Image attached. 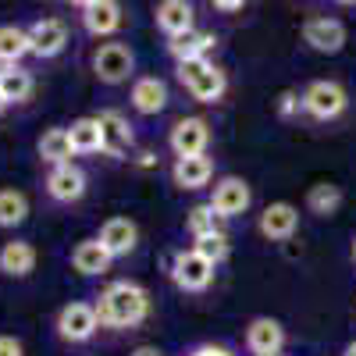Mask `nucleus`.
Returning <instances> with one entry per match:
<instances>
[{
    "mask_svg": "<svg viewBox=\"0 0 356 356\" xmlns=\"http://www.w3.org/2000/svg\"><path fill=\"white\" fill-rule=\"evenodd\" d=\"M97 317L100 328H139V324L150 317V292H146L139 282H111L100 296H97Z\"/></svg>",
    "mask_w": 356,
    "mask_h": 356,
    "instance_id": "1",
    "label": "nucleus"
},
{
    "mask_svg": "<svg viewBox=\"0 0 356 356\" xmlns=\"http://www.w3.org/2000/svg\"><path fill=\"white\" fill-rule=\"evenodd\" d=\"M175 75L182 82V89L196 100V104H218L228 93V75L225 68H218L211 57H196V61H178Z\"/></svg>",
    "mask_w": 356,
    "mask_h": 356,
    "instance_id": "2",
    "label": "nucleus"
},
{
    "mask_svg": "<svg viewBox=\"0 0 356 356\" xmlns=\"http://www.w3.org/2000/svg\"><path fill=\"white\" fill-rule=\"evenodd\" d=\"M303 114H310L314 122H335V118L346 114L349 107V93H346V86L335 82V79H314L303 93Z\"/></svg>",
    "mask_w": 356,
    "mask_h": 356,
    "instance_id": "3",
    "label": "nucleus"
},
{
    "mask_svg": "<svg viewBox=\"0 0 356 356\" xmlns=\"http://www.w3.org/2000/svg\"><path fill=\"white\" fill-rule=\"evenodd\" d=\"M89 65H93V75L104 82V86H122L132 79L136 72V54L129 43L122 40H111V43H100L89 57Z\"/></svg>",
    "mask_w": 356,
    "mask_h": 356,
    "instance_id": "4",
    "label": "nucleus"
},
{
    "mask_svg": "<svg viewBox=\"0 0 356 356\" xmlns=\"http://www.w3.org/2000/svg\"><path fill=\"white\" fill-rule=\"evenodd\" d=\"M171 282L182 292H207L214 282V264L207 260L196 246L193 250H178L171 260Z\"/></svg>",
    "mask_w": 356,
    "mask_h": 356,
    "instance_id": "5",
    "label": "nucleus"
},
{
    "mask_svg": "<svg viewBox=\"0 0 356 356\" xmlns=\"http://www.w3.org/2000/svg\"><path fill=\"white\" fill-rule=\"evenodd\" d=\"M57 335H61L65 342L79 346V342H89L97 335L100 328V317H97V307L93 303H82V300H72L61 307V314H57Z\"/></svg>",
    "mask_w": 356,
    "mask_h": 356,
    "instance_id": "6",
    "label": "nucleus"
},
{
    "mask_svg": "<svg viewBox=\"0 0 356 356\" xmlns=\"http://www.w3.org/2000/svg\"><path fill=\"white\" fill-rule=\"evenodd\" d=\"M214 207V214L218 218H239L250 211V203H253V189L246 178H235V175H225L214 182V193L211 200H207Z\"/></svg>",
    "mask_w": 356,
    "mask_h": 356,
    "instance_id": "7",
    "label": "nucleus"
},
{
    "mask_svg": "<svg viewBox=\"0 0 356 356\" xmlns=\"http://www.w3.org/2000/svg\"><path fill=\"white\" fill-rule=\"evenodd\" d=\"M65 47H68V25L61 18H36L29 25V50H33L40 61L61 57Z\"/></svg>",
    "mask_w": 356,
    "mask_h": 356,
    "instance_id": "8",
    "label": "nucleus"
},
{
    "mask_svg": "<svg viewBox=\"0 0 356 356\" xmlns=\"http://www.w3.org/2000/svg\"><path fill=\"white\" fill-rule=\"evenodd\" d=\"M300 36L317 54H339L346 47V25L339 18H332V15H314V18L303 22Z\"/></svg>",
    "mask_w": 356,
    "mask_h": 356,
    "instance_id": "9",
    "label": "nucleus"
},
{
    "mask_svg": "<svg viewBox=\"0 0 356 356\" xmlns=\"http://www.w3.org/2000/svg\"><path fill=\"white\" fill-rule=\"evenodd\" d=\"M168 146L175 157H203L207 146H211V125L203 118H182V122H175Z\"/></svg>",
    "mask_w": 356,
    "mask_h": 356,
    "instance_id": "10",
    "label": "nucleus"
},
{
    "mask_svg": "<svg viewBox=\"0 0 356 356\" xmlns=\"http://www.w3.org/2000/svg\"><path fill=\"white\" fill-rule=\"evenodd\" d=\"M296 228H300V211H296L292 203H285V200L267 203L260 221H257V232L264 235L267 243H289L296 235Z\"/></svg>",
    "mask_w": 356,
    "mask_h": 356,
    "instance_id": "11",
    "label": "nucleus"
},
{
    "mask_svg": "<svg viewBox=\"0 0 356 356\" xmlns=\"http://www.w3.org/2000/svg\"><path fill=\"white\" fill-rule=\"evenodd\" d=\"M86 186H89L86 171L79 164H72V161L68 164H54L50 175H47V193L57 203H79L86 196Z\"/></svg>",
    "mask_w": 356,
    "mask_h": 356,
    "instance_id": "12",
    "label": "nucleus"
},
{
    "mask_svg": "<svg viewBox=\"0 0 356 356\" xmlns=\"http://www.w3.org/2000/svg\"><path fill=\"white\" fill-rule=\"evenodd\" d=\"M246 349L253 356H282L285 349V328L275 317H253L246 324Z\"/></svg>",
    "mask_w": 356,
    "mask_h": 356,
    "instance_id": "13",
    "label": "nucleus"
},
{
    "mask_svg": "<svg viewBox=\"0 0 356 356\" xmlns=\"http://www.w3.org/2000/svg\"><path fill=\"white\" fill-rule=\"evenodd\" d=\"M122 22H125V15H122L118 0H93L89 8H82V29L97 40L114 36L118 29H122Z\"/></svg>",
    "mask_w": 356,
    "mask_h": 356,
    "instance_id": "14",
    "label": "nucleus"
},
{
    "mask_svg": "<svg viewBox=\"0 0 356 356\" xmlns=\"http://www.w3.org/2000/svg\"><path fill=\"white\" fill-rule=\"evenodd\" d=\"M100 246L118 260V257H129L136 246H139V228H136V221L132 218H107L104 225H100Z\"/></svg>",
    "mask_w": 356,
    "mask_h": 356,
    "instance_id": "15",
    "label": "nucleus"
},
{
    "mask_svg": "<svg viewBox=\"0 0 356 356\" xmlns=\"http://www.w3.org/2000/svg\"><path fill=\"white\" fill-rule=\"evenodd\" d=\"M214 178V161L211 157H175L171 164V182L186 193H196V189H207Z\"/></svg>",
    "mask_w": 356,
    "mask_h": 356,
    "instance_id": "16",
    "label": "nucleus"
},
{
    "mask_svg": "<svg viewBox=\"0 0 356 356\" xmlns=\"http://www.w3.org/2000/svg\"><path fill=\"white\" fill-rule=\"evenodd\" d=\"M100 125H104V154L107 157H125L132 150V125H129V118L122 111H100Z\"/></svg>",
    "mask_w": 356,
    "mask_h": 356,
    "instance_id": "17",
    "label": "nucleus"
},
{
    "mask_svg": "<svg viewBox=\"0 0 356 356\" xmlns=\"http://www.w3.org/2000/svg\"><path fill=\"white\" fill-rule=\"evenodd\" d=\"M154 22L157 29L171 40L178 33H189L193 22H196V8H193V0H161V4L154 8Z\"/></svg>",
    "mask_w": 356,
    "mask_h": 356,
    "instance_id": "18",
    "label": "nucleus"
},
{
    "mask_svg": "<svg viewBox=\"0 0 356 356\" xmlns=\"http://www.w3.org/2000/svg\"><path fill=\"white\" fill-rule=\"evenodd\" d=\"M132 107L139 111V114H161L164 107H168V82L164 79H157V75H139L136 82H132Z\"/></svg>",
    "mask_w": 356,
    "mask_h": 356,
    "instance_id": "19",
    "label": "nucleus"
},
{
    "mask_svg": "<svg viewBox=\"0 0 356 356\" xmlns=\"http://www.w3.org/2000/svg\"><path fill=\"white\" fill-rule=\"evenodd\" d=\"M218 47V36L214 33H203V29H189V33H178L168 40V54L175 57V65L178 61H196V57H207Z\"/></svg>",
    "mask_w": 356,
    "mask_h": 356,
    "instance_id": "20",
    "label": "nucleus"
},
{
    "mask_svg": "<svg viewBox=\"0 0 356 356\" xmlns=\"http://www.w3.org/2000/svg\"><path fill=\"white\" fill-rule=\"evenodd\" d=\"M36 271V246L25 239H11L0 246V275L8 278H29Z\"/></svg>",
    "mask_w": 356,
    "mask_h": 356,
    "instance_id": "21",
    "label": "nucleus"
},
{
    "mask_svg": "<svg viewBox=\"0 0 356 356\" xmlns=\"http://www.w3.org/2000/svg\"><path fill=\"white\" fill-rule=\"evenodd\" d=\"M111 264H114V257L100 246V239H82V243L72 250V267H75V275H82V278L107 275Z\"/></svg>",
    "mask_w": 356,
    "mask_h": 356,
    "instance_id": "22",
    "label": "nucleus"
},
{
    "mask_svg": "<svg viewBox=\"0 0 356 356\" xmlns=\"http://www.w3.org/2000/svg\"><path fill=\"white\" fill-rule=\"evenodd\" d=\"M33 89H36V79H33L29 68H22V65H4L0 68V97L8 100V107L11 104H25L29 97H33Z\"/></svg>",
    "mask_w": 356,
    "mask_h": 356,
    "instance_id": "23",
    "label": "nucleus"
},
{
    "mask_svg": "<svg viewBox=\"0 0 356 356\" xmlns=\"http://www.w3.org/2000/svg\"><path fill=\"white\" fill-rule=\"evenodd\" d=\"M68 139H72L75 154H104V125H100V118L93 114V118H79V122H72Z\"/></svg>",
    "mask_w": 356,
    "mask_h": 356,
    "instance_id": "24",
    "label": "nucleus"
},
{
    "mask_svg": "<svg viewBox=\"0 0 356 356\" xmlns=\"http://www.w3.org/2000/svg\"><path fill=\"white\" fill-rule=\"evenodd\" d=\"M29 29L22 25H0V68L4 65H22V57H29Z\"/></svg>",
    "mask_w": 356,
    "mask_h": 356,
    "instance_id": "25",
    "label": "nucleus"
},
{
    "mask_svg": "<svg viewBox=\"0 0 356 356\" xmlns=\"http://www.w3.org/2000/svg\"><path fill=\"white\" fill-rule=\"evenodd\" d=\"M40 157L54 168V164H68L72 157H75V150H72V139H68V129H47L43 136H40Z\"/></svg>",
    "mask_w": 356,
    "mask_h": 356,
    "instance_id": "26",
    "label": "nucleus"
},
{
    "mask_svg": "<svg viewBox=\"0 0 356 356\" xmlns=\"http://www.w3.org/2000/svg\"><path fill=\"white\" fill-rule=\"evenodd\" d=\"M339 207H342V189H339L335 182H317V186H310V193H307V211H310V214H317V218H335Z\"/></svg>",
    "mask_w": 356,
    "mask_h": 356,
    "instance_id": "27",
    "label": "nucleus"
},
{
    "mask_svg": "<svg viewBox=\"0 0 356 356\" xmlns=\"http://www.w3.org/2000/svg\"><path fill=\"white\" fill-rule=\"evenodd\" d=\"M29 218V196L22 189H0V228H18Z\"/></svg>",
    "mask_w": 356,
    "mask_h": 356,
    "instance_id": "28",
    "label": "nucleus"
},
{
    "mask_svg": "<svg viewBox=\"0 0 356 356\" xmlns=\"http://www.w3.org/2000/svg\"><path fill=\"white\" fill-rule=\"evenodd\" d=\"M186 228H189L193 239H203V235L221 232V218L214 214V207H211V203H200V207H193V211H189Z\"/></svg>",
    "mask_w": 356,
    "mask_h": 356,
    "instance_id": "29",
    "label": "nucleus"
},
{
    "mask_svg": "<svg viewBox=\"0 0 356 356\" xmlns=\"http://www.w3.org/2000/svg\"><path fill=\"white\" fill-rule=\"evenodd\" d=\"M196 250L211 260L214 267L228 257V235L225 232H214V235H203V239H196Z\"/></svg>",
    "mask_w": 356,
    "mask_h": 356,
    "instance_id": "30",
    "label": "nucleus"
},
{
    "mask_svg": "<svg viewBox=\"0 0 356 356\" xmlns=\"http://www.w3.org/2000/svg\"><path fill=\"white\" fill-rule=\"evenodd\" d=\"M296 111H303V100H300V93L285 89V93L278 97V118H292Z\"/></svg>",
    "mask_w": 356,
    "mask_h": 356,
    "instance_id": "31",
    "label": "nucleus"
},
{
    "mask_svg": "<svg viewBox=\"0 0 356 356\" xmlns=\"http://www.w3.org/2000/svg\"><path fill=\"white\" fill-rule=\"evenodd\" d=\"M0 356H25V346L15 335H0Z\"/></svg>",
    "mask_w": 356,
    "mask_h": 356,
    "instance_id": "32",
    "label": "nucleus"
},
{
    "mask_svg": "<svg viewBox=\"0 0 356 356\" xmlns=\"http://www.w3.org/2000/svg\"><path fill=\"white\" fill-rule=\"evenodd\" d=\"M250 4V0H211V8L221 11V15H235V11H243Z\"/></svg>",
    "mask_w": 356,
    "mask_h": 356,
    "instance_id": "33",
    "label": "nucleus"
},
{
    "mask_svg": "<svg viewBox=\"0 0 356 356\" xmlns=\"http://www.w3.org/2000/svg\"><path fill=\"white\" fill-rule=\"evenodd\" d=\"M189 356H232L225 346H200V349H193Z\"/></svg>",
    "mask_w": 356,
    "mask_h": 356,
    "instance_id": "34",
    "label": "nucleus"
},
{
    "mask_svg": "<svg viewBox=\"0 0 356 356\" xmlns=\"http://www.w3.org/2000/svg\"><path fill=\"white\" fill-rule=\"evenodd\" d=\"M132 356H161V349H157V346H139Z\"/></svg>",
    "mask_w": 356,
    "mask_h": 356,
    "instance_id": "35",
    "label": "nucleus"
},
{
    "mask_svg": "<svg viewBox=\"0 0 356 356\" xmlns=\"http://www.w3.org/2000/svg\"><path fill=\"white\" fill-rule=\"evenodd\" d=\"M65 4H72V8H79V11H82V8L93 4V0H65Z\"/></svg>",
    "mask_w": 356,
    "mask_h": 356,
    "instance_id": "36",
    "label": "nucleus"
},
{
    "mask_svg": "<svg viewBox=\"0 0 356 356\" xmlns=\"http://www.w3.org/2000/svg\"><path fill=\"white\" fill-rule=\"evenodd\" d=\"M342 356H356V339H353V342H349V346L342 349Z\"/></svg>",
    "mask_w": 356,
    "mask_h": 356,
    "instance_id": "37",
    "label": "nucleus"
},
{
    "mask_svg": "<svg viewBox=\"0 0 356 356\" xmlns=\"http://www.w3.org/2000/svg\"><path fill=\"white\" fill-rule=\"evenodd\" d=\"M335 4H342V8H353V4H356V0H335Z\"/></svg>",
    "mask_w": 356,
    "mask_h": 356,
    "instance_id": "38",
    "label": "nucleus"
},
{
    "mask_svg": "<svg viewBox=\"0 0 356 356\" xmlns=\"http://www.w3.org/2000/svg\"><path fill=\"white\" fill-rule=\"evenodd\" d=\"M4 111H8V100H4V97H0V114H4Z\"/></svg>",
    "mask_w": 356,
    "mask_h": 356,
    "instance_id": "39",
    "label": "nucleus"
},
{
    "mask_svg": "<svg viewBox=\"0 0 356 356\" xmlns=\"http://www.w3.org/2000/svg\"><path fill=\"white\" fill-rule=\"evenodd\" d=\"M353 264H356V235H353Z\"/></svg>",
    "mask_w": 356,
    "mask_h": 356,
    "instance_id": "40",
    "label": "nucleus"
}]
</instances>
